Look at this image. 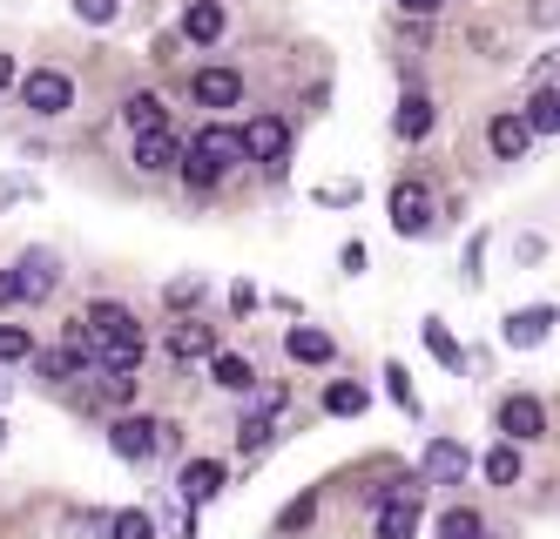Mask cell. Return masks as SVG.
<instances>
[{
    "instance_id": "6da1fadb",
    "label": "cell",
    "mask_w": 560,
    "mask_h": 539,
    "mask_svg": "<svg viewBox=\"0 0 560 539\" xmlns=\"http://www.w3.org/2000/svg\"><path fill=\"white\" fill-rule=\"evenodd\" d=\"M230 162H244V136L236 129H203L189 142V155H183V176H189V189H217V176L230 169Z\"/></svg>"
},
{
    "instance_id": "7a4b0ae2",
    "label": "cell",
    "mask_w": 560,
    "mask_h": 539,
    "mask_svg": "<svg viewBox=\"0 0 560 539\" xmlns=\"http://www.w3.org/2000/svg\"><path fill=\"white\" fill-rule=\"evenodd\" d=\"M372 500H378V539H412V532H419V500H425V485H419V479L378 485Z\"/></svg>"
},
{
    "instance_id": "3957f363",
    "label": "cell",
    "mask_w": 560,
    "mask_h": 539,
    "mask_svg": "<svg viewBox=\"0 0 560 539\" xmlns=\"http://www.w3.org/2000/svg\"><path fill=\"white\" fill-rule=\"evenodd\" d=\"M21 102H27L34 115H68V108H74V81H68L61 68H34V74L21 81Z\"/></svg>"
},
{
    "instance_id": "277c9868",
    "label": "cell",
    "mask_w": 560,
    "mask_h": 539,
    "mask_svg": "<svg viewBox=\"0 0 560 539\" xmlns=\"http://www.w3.org/2000/svg\"><path fill=\"white\" fill-rule=\"evenodd\" d=\"M392 230L398 236H425L432 230V189L425 183H398L392 189Z\"/></svg>"
},
{
    "instance_id": "5b68a950",
    "label": "cell",
    "mask_w": 560,
    "mask_h": 539,
    "mask_svg": "<svg viewBox=\"0 0 560 539\" xmlns=\"http://www.w3.org/2000/svg\"><path fill=\"white\" fill-rule=\"evenodd\" d=\"M170 425H155V419H115L108 425V445L122 452V459H149V452H163Z\"/></svg>"
},
{
    "instance_id": "8992f818",
    "label": "cell",
    "mask_w": 560,
    "mask_h": 539,
    "mask_svg": "<svg viewBox=\"0 0 560 539\" xmlns=\"http://www.w3.org/2000/svg\"><path fill=\"white\" fill-rule=\"evenodd\" d=\"M284 149H291V129H284L277 115H257L250 129H244V155H250V162H270V169H277V162H284Z\"/></svg>"
},
{
    "instance_id": "52a82bcc",
    "label": "cell",
    "mask_w": 560,
    "mask_h": 539,
    "mask_svg": "<svg viewBox=\"0 0 560 539\" xmlns=\"http://www.w3.org/2000/svg\"><path fill=\"white\" fill-rule=\"evenodd\" d=\"M14 277H21V297H55V283H61V263H55V250H27L21 263H14Z\"/></svg>"
},
{
    "instance_id": "ba28073f",
    "label": "cell",
    "mask_w": 560,
    "mask_h": 539,
    "mask_svg": "<svg viewBox=\"0 0 560 539\" xmlns=\"http://www.w3.org/2000/svg\"><path fill=\"white\" fill-rule=\"evenodd\" d=\"M183 142L170 136V129H155V136H136V169H149V176H163V169H183Z\"/></svg>"
},
{
    "instance_id": "9c48e42d",
    "label": "cell",
    "mask_w": 560,
    "mask_h": 539,
    "mask_svg": "<svg viewBox=\"0 0 560 539\" xmlns=\"http://www.w3.org/2000/svg\"><path fill=\"white\" fill-rule=\"evenodd\" d=\"M82 324H89V338H95V351H102V344H122V338H142V330H136V317H129L122 304H95V310H89Z\"/></svg>"
},
{
    "instance_id": "30bf717a",
    "label": "cell",
    "mask_w": 560,
    "mask_h": 539,
    "mask_svg": "<svg viewBox=\"0 0 560 539\" xmlns=\"http://www.w3.org/2000/svg\"><path fill=\"white\" fill-rule=\"evenodd\" d=\"M500 432H506V438H520V445H527V438H540V432H547V411H540V398H506V405H500Z\"/></svg>"
},
{
    "instance_id": "8fae6325",
    "label": "cell",
    "mask_w": 560,
    "mask_h": 539,
    "mask_svg": "<svg viewBox=\"0 0 560 539\" xmlns=\"http://www.w3.org/2000/svg\"><path fill=\"white\" fill-rule=\"evenodd\" d=\"M547 330H553V310L547 304H527V310L506 317V344L513 351H534V344H547Z\"/></svg>"
},
{
    "instance_id": "7c38bea8",
    "label": "cell",
    "mask_w": 560,
    "mask_h": 539,
    "mask_svg": "<svg viewBox=\"0 0 560 539\" xmlns=\"http://www.w3.org/2000/svg\"><path fill=\"white\" fill-rule=\"evenodd\" d=\"M487 142H493V155H500V162H520V155L534 149V129H527V115H493Z\"/></svg>"
},
{
    "instance_id": "4fadbf2b",
    "label": "cell",
    "mask_w": 560,
    "mask_h": 539,
    "mask_svg": "<svg viewBox=\"0 0 560 539\" xmlns=\"http://www.w3.org/2000/svg\"><path fill=\"white\" fill-rule=\"evenodd\" d=\"M236 95H244V74L236 68H203L196 74V102L203 108H236Z\"/></svg>"
},
{
    "instance_id": "5bb4252c",
    "label": "cell",
    "mask_w": 560,
    "mask_h": 539,
    "mask_svg": "<svg viewBox=\"0 0 560 539\" xmlns=\"http://www.w3.org/2000/svg\"><path fill=\"white\" fill-rule=\"evenodd\" d=\"M425 479H432V485H459V479H466V445L432 438V445H425Z\"/></svg>"
},
{
    "instance_id": "9a60e30c",
    "label": "cell",
    "mask_w": 560,
    "mask_h": 539,
    "mask_svg": "<svg viewBox=\"0 0 560 539\" xmlns=\"http://www.w3.org/2000/svg\"><path fill=\"white\" fill-rule=\"evenodd\" d=\"M217 492H223V466H217V459H189V466H183V500H189V506H210Z\"/></svg>"
},
{
    "instance_id": "2e32d148",
    "label": "cell",
    "mask_w": 560,
    "mask_h": 539,
    "mask_svg": "<svg viewBox=\"0 0 560 539\" xmlns=\"http://www.w3.org/2000/svg\"><path fill=\"white\" fill-rule=\"evenodd\" d=\"M392 129H398V142H425L432 136V102L425 95H406V102H398V115H392Z\"/></svg>"
},
{
    "instance_id": "e0dca14e",
    "label": "cell",
    "mask_w": 560,
    "mask_h": 539,
    "mask_svg": "<svg viewBox=\"0 0 560 539\" xmlns=\"http://www.w3.org/2000/svg\"><path fill=\"white\" fill-rule=\"evenodd\" d=\"M170 358H217V330L210 324H176L170 330Z\"/></svg>"
},
{
    "instance_id": "ac0fdd59",
    "label": "cell",
    "mask_w": 560,
    "mask_h": 539,
    "mask_svg": "<svg viewBox=\"0 0 560 539\" xmlns=\"http://www.w3.org/2000/svg\"><path fill=\"white\" fill-rule=\"evenodd\" d=\"M284 351H291L298 364H331V338H325L317 324H298L291 338H284Z\"/></svg>"
},
{
    "instance_id": "d6986e66",
    "label": "cell",
    "mask_w": 560,
    "mask_h": 539,
    "mask_svg": "<svg viewBox=\"0 0 560 539\" xmlns=\"http://www.w3.org/2000/svg\"><path fill=\"white\" fill-rule=\"evenodd\" d=\"M183 34H189V40H203V48H210V40L223 34V8H217V0H189V14H183Z\"/></svg>"
},
{
    "instance_id": "ffe728a7",
    "label": "cell",
    "mask_w": 560,
    "mask_h": 539,
    "mask_svg": "<svg viewBox=\"0 0 560 539\" xmlns=\"http://www.w3.org/2000/svg\"><path fill=\"white\" fill-rule=\"evenodd\" d=\"M210 378H217L223 391H250V358H236V351H217V358H210Z\"/></svg>"
},
{
    "instance_id": "44dd1931",
    "label": "cell",
    "mask_w": 560,
    "mask_h": 539,
    "mask_svg": "<svg viewBox=\"0 0 560 539\" xmlns=\"http://www.w3.org/2000/svg\"><path fill=\"white\" fill-rule=\"evenodd\" d=\"M34 371H42V378H55V385H68V378H82V351H42V358H34Z\"/></svg>"
},
{
    "instance_id": "7402d4cb",
    "label": "cell",
    "mask_w": 560,
    "mask_h": 539,
    "mask_svg": "<svg viewBox=\"0 0 560 539\" xmlns=\"http://www.w3.org/2000/svg\"><path fill=\"white\" fill-rule=\"evenodd\" d=\"M527 129H534V136H560V95H553V89H540V95L527 102Z\"/></svg>"
},
{
    "instance_id": "603a6c76",
    "label": "cell",
    "mask_w": 560,
    "mask_h": 539,
    "mask_svg": "<svg viewBox=\"0 0 560 539\" xmlns=\"http://www.w3.org/2000/svg\"><path fill=\"white\" fill-rule=\"evenodd\" d=\"M129 129L155 136V129H163V102H155V95H129Z\"/></svg>"
},
{
    "instance_id": "cb8c5ba5",
    "label": "cell",
    "mask_w": 560,
    "mask_h": 539,
    "mask_svg": "<svg viewBox=\"0 0 560 539\" xmlns=\"http://www.w3.org/2000/svg\"><path fill=\"white\" fill-rule=\"evenodd\" d=\"M487 479H493V485H513V479H520V445H493V452H487Z\"/></svg>"
},
{
    "instance_id": "d4e9b609",
    "label": "cell",
    "mask_w": 560,
    "mask_h": 539,
    "mask_svg": "<svg viewBox=\"0 0 560 539\" xmlns=\"http://www.w3.org/2000/svg\"><path fill=\"white\" fill-rule=\"evenodd\" d=\"M439 539H487V526H479V513H466V506H453L446 519H439Z\"/></svg>"
},
{
    "instance_id": "484cf974",
    "label": "cell",
    "mask_w": 560,
    "mask_h": 539,
    "mask_svg": "<svg viewBox=\"0 0 560 539\" xmlns=\"http://www.w3.org/2000/svg\"><path fill=\"white\" fill-rule=\"evenodd\" d=\"M325 411H338V419H358V411H365V385H331V391H325Z\"/></svg>"
},
{
    "instance_id": "4316f807",
    "label": "cell",
    "mask_w": 560,
    "mask_h": 539,
    "mask_svg": "<svg viewBox=\"0 0 560 539\" xmlns=\"http://www.w3.org/2000/svg\"><path fill=\"white\" fill-rule=\"evenodd\" d=\"M270 419H277V411H250V419L236 425V445H244V452H264V445H270Z\"/></svg>"
},
{
    "instance_id": "83f0119b",
    "label": "cell",
    "mask_w": 560,
    "mask_h": 539,
    "mask_svg": "<svg viewBox=\"0 0 560 539\" xmlns=\"http://www.w3.org/2000/svg\"><path fill=\"white\" fill-rule=\"evenodd\" d=\"M317 519V492H304V500H291L284 513H277V532H304Z\"/></svg>"
},
{
    "instance_id": "f1b7e54d",
    "label": "cell",
    "mask_w": 560,
    "mask_h": 539,
    "mask_svg": "<svg viewBox=\"0 0 560 539\" xmlns=\"http://www.w3.org/2000/svg\"><path fill=\"white\" fill-rule=\"evenodd\" d=\"M21 358H34V338L21 324H0V364H21Z\"/></svg>"
},
{
    "instance_id": "f546056e",
    "label": "cell",
    "mask_w": 560,
    "mask_h": 539,
    "mask_svg": "<svg viewBox=\"0 0 560 539\" xmlns=\"http://www.w3.org/2000/svg\"><path fill=\"white\" fill-rule=\"evenodd\" d=\"M108 539H155V519L149 513H115L108 519Z\"/></svg>"
},
{
    "instance_id": "4dcf8cb0",
    "label": "cell",
    "mask_w": 560,
    "mask_h": 539,
    "mask_svg": "<svg viewBox=\"0 0 560 539\" xmlns=\"http://www.w3.org/2000/svg\"><path fill=\"white\" fill-rule=\"evenodd\" d=\"M425 351H432L439 364H459V344H453V330H446V324H425Z\"/></svg>"
},
{
    "instance_id": "1f68e13d",
    "label": "cell",
    "mask_w": 560,
    "mask_h": 539,
    "mask_svg": "<svg viewBox=\"0 0 560 539\" xmlns=\"http://www.w3.org/2000/svg\"><path fill=\"white\" fill-rule=\"evenodd\" d=\"M115 8H122V0H74V14H82L89 27H108V21H115Z\"/></svg>"
},
{
    "instance_id": "d6a6232c",
    "label": "cell",
    "mask_w": 560,
    "mask_h": 539,
    "mask_svg": "<svg viewBox=\"0 0 560 539\" xmlns=\"http://www.w3.org/2000/svg\"><path fill=\"white\" fill-rule=\"evenodd\" d=\"M385 385H392V398L406 405V411H419V398H412V378H406V371H398V364H385Z\"/></svg>"
},
{
    "instance_id": "836d02e7",
    "label": "cell",
    "mask_w": 560,
    "mask_h": 539,
    "mask_svg": "<svg viewBox=\"0 0 560 539\" xmlns=\"http://www.w3.org/2000/svg\"><path fill=\"white\" fill-rule=\"evenodd\" d=\"M196 297H203V283H196V277H183V283H170V304H196Z\"/></svg>"
},
{
    "instance_id": "e575fe53",
    "label": "cell",
    "mask_w": 560,
    "mask_h": 539,
    "mask_svg": "<svg viewBox=\"0 0 560 539\" xmlns=\"http://www.w3.org/2000/svg\"><path fill=\"white\" fill-rule=\"evenodd\" d=\"M8 304H21V277H14V270H0V310H8Z\"/></svg>"
},
{
    "instance_id": "d590c367",
    "label": "cell",
    "mask_w": 560,
    "mask_h": 539,
    "mask_svg": "<svg viewBox=\"0 0 560 539\" xmlns=\"http://www.w3.org/2000/svg\"><path fill=\"white\" fill-rule=\"evenodd\" d=\"M398 8H406V14H432V8H439V0H398Z\"/></svg>"
},
{
    "instance_id": "8d00e7d4",
    "label": "cell",
    "mask_w": 560,
    "mask_h": 539,
    "mask_svg": "<svg viewBox=\"0 0 560 539\" xmlns=\"http://www.w3.org/2000/svg\"><path fill=\"white\" fill-rule=\"evenodd\" d=\"M540 21H560V0H540V8H534Z\"/></svg>"
},
{
    "instance_id": "74e56055",
    "label": "cell",
    "mask_w": 560,
    "mask_h": 539,
    "mask_svg": "<svg viewBox=\"0 0 560 539\" xmlns=\"http://www.w3.org/2000/svg\"><path fill=\"white\" fill-rule=\"evenodd\" d=\"M8 81H14V61H8V55H0V89H8Z\"/></svg>"
},
{
    "instance_id": "f35d334b",
    "label": "cell",
    "mask_w": 560,
    "mask_h": 539,
    "mask_svg": "<svg viewBox=\"0 0 560 539\" xmlns=\"http://www.w3.org/2000/svg\"><path fill=\"white\" fill-rule=\"evenodd\" d=\"M0 398H8V385H0Z\"/></svg>"
}]
</instances>
